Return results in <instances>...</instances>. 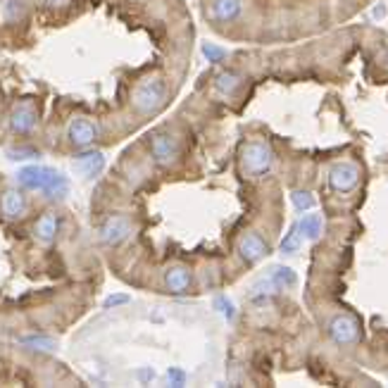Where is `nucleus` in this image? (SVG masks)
I'll use <instances>...</instances> for the list:
<instances>
[{"label": "nucleus", "mask_w": 388, "mask_h": 388, "mask_svg": "<svg viewBox=\"0 0 388 388\" xmlns=\"http://www.w3.org/2000/svg\"><path fill=\"white\" fill-rule=\"evenodd\" d=\"M274 293H276V286L272 284L269 276H265V279H260L258 284L251 288V300L253 302H267Z\"/></svg>", "instance_id": "obj_22"}, {"label": "nucleus", "mask_w": 388, "mask_h": 388, "mask_svg": "<svg viewBox=\"0 0 388 388\" xmlns=\"http://www.w3.org/2000/svg\"><path fill=\"white\" fill-rule=\"evenodd\" d=\"M298 229L307 241H319L321 234H324V219H321L319 212L310 210V212H302L298 219Z\"/></svg>", "instance_id": "obj_15"}, {"label": "nucleus", "mask_w": 388, "mask_h": 388, "mask_svg": "<svg viewBox=\"0 0 388 388\" xmlns=\"http://www.w3.org/2000/svg\"><path fill=\"white\" fill-rule=\"evenodd\" d=\"M19 186L26 190H38L45 198H64L69 193V179L62 172L52 167H43V164H29V167H22L17 174Z\"/></svg>", "instance_id": "obj_1"}, {"label": "nucleus", "mask_w": 388, "mask_h": 388, "mask_svg": "<svg viewBox=\"0 0 388 388\" xmlns=\"http://www.w3.org/2000/svg\"><path fill=\"white\" fill-rule=\"evenodd\" d=\"M150 155H153V162L160 164V167H172L181 157V141L172 131H155L150 136Z\"/></svg>", "instance_id": "obj_5"}, {"label": "nucleus", "mask_w": 388, "mask_h": 388, "mask_svg": "<svg viewBox=\"0 0 388 388\" xmlns=\"http://www.w3.org/2000/svg\"><path fill=\"white\" fill-rule=\"evenodd\" d=\"M212 305H215V310H217V312L224 314V319L232 321V319L236 317V307H234V302L227 298V295H217Z\"/></svg>", "instance_id": "obj_25"}, {"label": "nucleus", "mask_w": 388, "mask_h": 388, "mask_svg": "<svg viewBox=\"0 0 388 388\" xmlns=\"http://www.w3.org/2000/svg\"><path fill=\"white\" fill-rule=\"evenodd\" d=\"M138 379H141L143 384H146V381H153L155 379V372L153 370H141V372H138Z\"/></svg>", "instance_id": "obj_29"}, {"label": "nucleus", "mask_w": 388, "mask_h": 388, "mask_svg": "<svg viewBox=\"0 0 388 388\" xmlns=\"http://www.w3.org/2000/svg\"><path fill=\"white\" fill-rule=\"evenodd\" d=\"M360 183V167L355 162H348V160H341V162H333L329 167V186L336 193L346 195V193H353Z\"/></svg>", "instance_id": "obj_6"}, {"label": "nucleus", "mask_w": 388, "mask_h": 388, "mask_svg": "<svg viewBox=\"0 0 388 388\" xmlns=\"http://www.w3.org/2000/svg\"><path fill=\"white\" fill-rule=\"evenodd\" d=\"M326 333H329V338H331V343L338 346V348L358 346L360 336H363V331H360V321L355 319L353 314H346V312L333 314V317L329 319Z\"/></svg>", "instance_id": "obj_4"}, {"label": "nucleus", "mask_w": 388, "mask_h": 388, "mask_svg": "<svg viewBox=\"0 0 388 388\" xmlns=\"http://www.w3.org/2000/svg\"><path fill=\"white\" fill-rule=\"evenodd\" d=\"M167 103V84L160 76H150L136 84L134 93H131V108L138 115H155Z\"/></svg>", "instance_id": "obj_2"}, {"label": "nucleus", "mask_w": 388, "mask_h": 388, "mask_svg": "<svg viewBox=\"0 0 388 388\" xmlns=\"http://www.w3.org/2000/svg\"><path fill=\"white\" fill-rule=\"evenodd\" d=\"M24 346H31L34 350H55V341L52 338H45V336H29V338H22Z\"/></svg>", "instance_id": "obj_26"}, {"label": "nucleus", "mask_w": 388, "mask_h": 388, "mask_svg": "<svg viewBox=\"0 0 388 388\" xmlns=\"http://www.w3.org/2000/svg\"><path fill=\"white\" fill-rule=\"evenodd\" d=\"M239 258L246 262V265H258L269 255V243L260 232H246L239 239Z\"/></svg>", "instance_id": "obj_7"}, {"label": "nucleus", "mask_w": 388, "mask_h": 388, "mask_svg": "<svg viewBox=\"0 0 388 388\" xmlns=\"http://www.w3.org/2000/svg\"><path fill=\"white\" fill-rule=\"evenodd\" d=\"M202 55H205V60L207 62H212V64H219V62H224L227 60V55H229V50L227 48H222V45H215V43H202Z\"/></svg>", "instance_id": "obj_24"}, {"label": "nucleus", "mask_w": 388, "mask_h": 388, "mask_svg": "<svg viewBox=\"0 0 388 388\" xmlns=\"http://www.w3.org/2000/svg\"><path fill=\"white\" fill-rule=\"evenodd\" d=\"M167 381L172 386H183V384H186V372L179 370V367H169V370H167Z\"/></svg>", "instance_id": "obj_27"}, {"label": "nucleus", "mask_w": 388, "mask_h": 388, "mask_svg": "<svg viewBox=\"0 0 388 388\" xmlns=\"http://www.w3.org/2000/svg\"><path fill=\"white\" fill-rule=\"evenodd\" d=\"M36 122H38V115H36V110L31 103L17 105L10 115V129L15 131V134H22V136L31 134V131L36 129Z\"/></svg>", "instance_id": "obj_13"}, {"label": "nucleus", "mask_w": 388, "mask_h": 388, "mask_svg": "<svg viewBox=\"0 0 388 388\" xmlns=\"http://www.w3.org/2000/svg\"><path fill=\"white\" fill-rule=\"evenodd\" d=\"M67 138L76 148H91L98 138V127L86 117H74L67 127Z\"/></svg>", "instance_id": "obj_9"}, {"label": "nucleus", "mask_w": 388, "mask_h": 388, "mask_svg": "<svg viewBox=\"0 0 388 388\" xmlns=\"http://www.w3.org/2000/svg\"><path fill=\"white\" fill-rule=\"evenodd\" d=\"M45 3H48V5H62L64 0H45Z\"/></svg>", "instance_id": "obj_30"}, {"label": "nucleus", "mask_w": 388, "mask_h": 388, "mask_svg": "<svg viewBox=\"0 0 388 388\" xmlns=\"http://www.w3.org/2000/svg\"><path fill=\"white\" fill-rule=\"evenodd\" d=\"M74 169H76V174L84 176V179H96V176L105 169V155L101 150L84 148L81 153L74 155Z\"/></svg>", "instance_id": "obj_11"}, {"label": "nucleus", "mask_w": 388, "mask_h": 388, "mask_svg": "<svg viewBox=\"0 0 388 388\" xmlns=\"http://www.w3.org/2000/svg\"><path fill=\"white\" fill-rule=\"evenodd\" d=\"M26 198L24 193H19L17 188H8L3 193V200H0V210H3L5 217H10V219H19V217L26 215Z\"/></svg>", "instance_id": "obj_14"}, {"label": "nucleus", "mask_w": 388, "mask_h": 388, "mask_svg": "<svg viewBox=\"0 0 388 388\" xmlns=\"http://www.w3.org/2000/svg\"><path fill=\"white\" fill-rule=\"evenodd\" d=\"M302 241H305V236L300 234V229H298V222L291 227V232H288L286 236H284V241H281V253L284 255H295L300 251V246H302Z\"/></svg>", "instance_id": "obj_21"}, {"label": "nucleus", "mask_w": 388, "mask_h": 388, "mask_svg": "<svg viewBox=\"0 0 388 388\" xmlns=\"http://www.w3.org/2000/svg\"><path fill=\"white\" fill-rule=\"evenodd\" d=\"M269 279H272V284L276 286V291H288V288H293L298 284V274H295V269L286 267V265H276L269 269Z\"/></svg>", "instance_id": "obj_19"}, {"label": "nucleus", "mask_w": 388, "mask_h": 388, "mask_svg": "<svg viewBox=\"0 0 388 388\" xmlns=\"http://www.w3.org/2000/svg\"><path fill=\"white\" fill-rule=\"evenodd\" d=\"M190 286H193V274H190V269L186 265L167 267V272H164V288H167L169 293L183 295L190 291Z\"/></svg>", "instance_id": "obj_12"}, {"label": "nucleus", "mask_w": 388, "mask_h": 388, "mask_svg": "<svg viewBox=\"0 0 388 388\" xmlns=\"http://www.w3.org/2000/svg\"><path fill=\"white\" fill-rule=\"evenodd\" d=\"M241 167L243 172L253 179H260L272 172L274 167V153L265 141H248L241 150Z\"/></svg>", "instance_id": "obj_3"}, {"label": "nucleus", "mask_w": 388, "mask_h": 388, "mask_svg": "<svg viewBox=\"0 0 388 388\" xmlns=\"http://www.w3.org/2000/svg\"><path fill=\"white\" fill-rule=\"evenodd\" d=\"M5 155H8V160H12V162H24V160H36V157H41V153H38L36 148H29V146L8 148Z\"/></svg>", "instance_id": "obj_23"}, {"label": "nucleus", "mask_w": 388, "mask_h": 388, "mask_svg": "<svg viewBox=\"0 0 388 388\" xmlns=\"http://www.w3.org/2000/svg\"><path fill=\"white\" fill-rule=\"evenodd\" d=\"M57 217L55 212H45L43 217H38V222H36V227H34V234H36V239L41 241V243H52L55 241V236H57Z\"/></svg>", "instance_id": "obj_18"}, {"label": "nucleus", "mask_w": 388, "mask_h": 388, "mask_svg": "<svg viewBox=\"0 0 388 388\" xmlns=\"http://www.w3.org/2000/svg\"><path fill=\"white\" fill-rule=\"evenodd\" d=\"M246 12L243 0H210V17L217 24H234L239 22Z\"/></svg>", "instance_id": "obj_10"}, {"label": "nucleus", "mask_w": 388, "mask_h": 388, "mask_svg": "<svg viewBox=\"0 0 388 388\" xmlns=\"http://www.w3.org/2000/svg\"><path fill=\"white\" fill-rule=\"evenodd\" d=\"M291 205L295 207V212H310L317 207V198L310 188H293L291 190Z\"/></svg>", "instance_id": "obj_20"}, {"label": "nucleus", "mask_w": 388, "mask_h": 388, "mask_svg": "<svg viewBox=\"0 0 388 388\" xmlns=\"http://www.w3.org/2000/svg\"><path fill=\"white\" fill-rule=\"evenodd\" d=\"M101 241L105 246H120L134 234V222L129 219L127 215H113L101 224Z\"/></svg>", "instance_id": "obj_8"}, {"label": "nucleus", "mask_w": 388, "mask_h": 388, "mask_svg": "<svg viewBox=\"0 0 388 388\" xmlns=\"http://www.w3.org/2000/svg\"><path fill=\"white\" fill-rule=\"evenodd\" d=\"M241 84H243V74L236 69H224L215 76V91L224 98H232L236 91L241 89Z\"/></svg>", "instance_id": "obj_16"}, {"label": "nucleus", "mask_w": 388, "mask_h": 388, "mask_svg": "<svg viewBox=\"0 0 388 388\" xmlns=\"http://www.w3.org/2000/svg\"><path fill=\"white\" fill-rule=\"evenodd\" d=\"M26 12H29L26 0H3L0 5V19L5 24H19L26 17Z\"/></svg>", "instance_id": "obj_17"}, {"label": "nucleus", "mask_w": 388, "mask_h": 388, "mask_svg": "<svg viewBox=\"0 0 388 388\" xmlns=\"http://www.w3.org/2000/svg\"><path fill=\"white\" fill-rule=\"evenodd\" d=\"M129 300H131L129 295H108V298H105V302H103V307H105V310H110V307L127 305Z\"/></svg>", "instance_id": "obj_28"}]
</instances>
